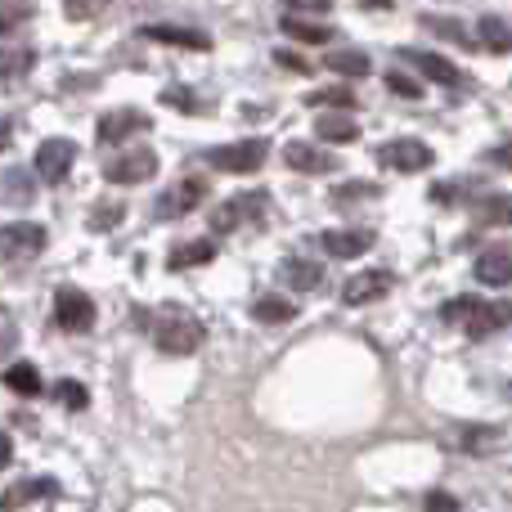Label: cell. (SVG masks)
Instances as JSON below:
<instances>
[{
	"label": "cell",
	"instance_id": "484cf974",
	"mask_svg": "<svg viewBox=\"0 0 512 512\" xmlns=\"http://www.w3.org/2000/svg\"><path fill=\"white\" fill-rule=\"evenodd\" d=\"M5 387L14 391V396H36V391H41V373H36V364L14 360L5 369Z\"/></svg>",
	"mask_w": 512,
	"mask_h": 512
},
{
	"label": "cell",
	"instance_id": "d4e9b609",
	"mask_svg": "<svg viewBox=\"0 0 512 512\" xmlns=\"http://www.w3.org/2000/svg\"><path fill=\"white\" fill-rule=\"evenodd\" d=\"M477 36H481V50H490V54H508V50H512V32H508L504 23H499L495 14H481Z\"/></svg>",
	"mask_w": 512,
	"mask_h": 512
},
{
	"label": "cell",
	"instance_id": "9a60e30c",
	"mask_svg": "<svg viewBox=\"0 0 512 512\" xmlns=\"http://www.w3.org/2000/svg\"><path fill=\"white\" fill-rule=\"evenodd\" d=\"M283 162H288L292 171H306V176H328V171H337V158L324 149H315V144H301V140H288L283 144Z\"/></svg>",
	"mask_w": 512,
	"mask_h": 512
},
{
	"label": "cell",
	"instance_id": "74e56055",
	"mask_svg": "<svg viewBox=\"0 0 512 512\" xmlns=\"http://www.w3.org/2000/svg\"><path fill=\"white\" fill-rule=\"evenodd\" d=\"M283 9H292V14H328L333 0H283Z\"/></svg>",
	"mask_w": 512,
	"mask_h": 512
},
{
	"label": "cell",
	"instance_id": "7402d4cb",
	"mask_svg": "<svg viewBox=\"0 0 512 512\" xmlns=\"http://www.w3.org/2000/svg\"><path fill=\"white\" fill-rule=\"evenodd\" d=\"M216 256V239H194V243H180L176 252L167 256L171 270H189V265H207Z\"/></svg>",
	"mask_w": 512,
	"mask_h": 512
},
{
	"label": "cell",
	"instance_id": "8fae6325",
	"mask_svg": "<svg viewBox=\"0 0 512 512\" xmlns=\"http://www.w3.org/2000/svg\"><path fill=\"white\" fill-rule=\"evenodd\" d=\"M149 113H140V108H113V113H104L99 117V126H95V140L99 144H122L126 135H140V131H149Z\"/></svg>",
	"mask_w": 512,
	"mask_h": 512
},
{
	"label": "cell",
	"instance_id": "44dd1931",
	"mask_svg": "<svg viewBox=\"0 0 512 512\" xmlns=\"http://www.w3.org/2000/svg\"><path fill=\"white\" fill-rule=\"evenodd\" d=\"M324 68L337 72V77H364L373 63H369V54H364V50H328L324 54Z\"/></svg>",
	"mask_w": 512,
	"mask_h": 512
},
{
	"label": "cell",
	"instance_id": "30bf717a",
	"mask_svg": "<svg viewBox=\"0 0 512 512\" xmlns=\"http://www.w3.org/2000/svg\"><path fill=\"white\" fill-rule=\"evenodd\" d=\"M203 194H207V180L189 176V180H180V185H171L167 194H158V207H153V212H158L162 221H180V216H189L198 203H203Z\"/></svg>",
	"mask_w": 512,
	"mask_h": 512
},
{
	"label": "cell",
	"instance_id": "5b68a950",
	"mask_svg": "<svg viewBox=\"0 0 512 512\" xmlns=\"http://www.w3.org/2000/svg\"><path fill=\"white\" fill-rule=\"evenodd\" d=\"M378 162L387 171H400V176H414V171H427L436 162V153L427 149L423 140H391L378 149Z\"/></svg>",
	"mask_w": 512,
	"mask_h": 512
},
{
	"label": "cell",
	"instance_id": "b9f144b4",
	"mask_svg": "<svg viewBox=\"0 0 512 512\" xmlns=\"http://www.w3.org/2000/svg\"><path fill=\"white\" fill-rule=\"evenodd\" d=\"M23 14H27L23 0H5V27H18L23 23Z\"/></svg>",
	"mask_w": 512,
	"mask_h": 512
},
{
	"label": "cell",
	"instance_id": "f1b7e54d",
	"mask_svg": "<svg viewBox=\"0 0 512 512\" xmlns=\"http://www.w3.org/2000/svg\"><path fill=\"white\" fill-rule=\"evenodd\" d=\"M5 203L9 207H27L32 203V180H27V171H5Z\"/></svg>",
	"mask_w": 512,
	"mask_h": 512
},
{
	"label": "cell",
	"instance_id": "3957f363",
	"mask_svg": "<svg viewBox=\"0 0 512 512\" xmlns=\"http://www.w3.org/2000/svg\"><path fill=\"white\" fill-rule=\"evenodd\" d=\"M153 176H158V153L153 149H126L104 162V180H113V185H144Z\"/></svg>",
	"mask_w": 512,
	"mask_h": 512
},
{
	"label": "cell",
	"instance_id": "ba28073f",
	"mask_svg": "<svg viewBox=\"0 0 512 512\" xmlns=\"http://www.w3.org/2000/svg\"><path fill=\"white\" fill-rule=\"evenodd\" d=\"M45 243H50L45 225H32V221H14V225H5V234H0L5 261H27V256L45 252Z\"/></svg>",
	"mask_w": 512,
	"mask_h": 512
},
{
	"label": "cell",
	"instance_id": "ffe728a7",
	"mask_svg": "<svg viewBox=\"0 0 512 512\" xmlns=\"http://www.w3.org/2000/svg\"><path fill=\"white\" fill-rule=\"evenodd\" d=\"M279 27L292 36V41H306V45H328V41H333V27H328V23H306V18H297L292 9L279 18Z\"/></svg>",
	"mask_w": 512,
	"mask_h": 512
},
{
	"label": "cell",
	"instance_id": "7bdbcfd3",
	"mask_svg": "<svg viewBox=\"0 0 512 512\" xmlns=\"http://www.w3.org/2000/svg\"><path fill=\"white\" fill-rule=\"evenodd\" d=\"M423 504H427V508H459V499L445 495V490H432V495H427Z\"/></svg>",
	"mask_w": 512,
	"mask_h": 512
},
{
	"label": "cell",
	"instance_id": "2e32d148",
	"mask_svg": "<svg viewBox=\"0 0 512 512\" xmlns=\"http://www.w3.org/2000/svg\"><path fill=\"white\" fill-rule=\"evenodd\" d=\"M373 230H324L319 234V248L328 256H337V261H351V256H364L373 248Z\"/></svg>",
	"mask_w": 512,
	"mask_h": 512
},
{
	"label": "cell",
	"instance_id": "d6a6232c",
	"mask_svg": "<svg viewBox=\"0 0 512 512\" xmlns=\"http://www.w3.org/2000/svg\"><path fill=\"white\" fill-rule=\"evenodd\" d=\"M477 301H481V297H454L450 306L441 310V319H445V324H459V328H463V319H468L472 310H477Z\"/></svg>",
	"mask_w": 512,
	"mask_h": 512
},
{
	"label": "cell",
	"instance_id": "8d00e7d4",
	"mask_svg": "<svg viewBox=\"0 0 512 512\" xmlns=\"http://www.w3.org/2000/svg\"><path fill=\"white\" fill-rule=\"evenodd\" d=\"M423 27L427 32H441V36H454V41H463L468 45V32H463L459 23H445V18H423Z\"/></svg>",
	"mask_w": 512,
	"mask_h": 512
},
{
	"label": "cell",
	"instance_id": "1f68e13d",
	"mask_svg": "<svg viewBox=\"0 0 512 512\" xmlns=\"http://www.w3.org/2000/svg\"><path fill=\"white\" fill-rule=\"evenodd\" d=\"M54 396H59L68 409H86V405H90V391L81 387V382H72V378L59 382V387H54Z\"/></svg>",
	"mask_w": 512,
	"mask_h": 512
},
{
	"label": "cell",
	"instance_id": "6da1fadb",
	"mask_svg": "<svg viewBox=\"0 0 512 512\" xmlns=\"http://www.w3.org/2000/svg\"><path fill=\"white\" fill-rule=\"evenodd\" d=\"M203 337H207V328L194 315H185V310H162L158 324H153V342L167 355H194L203 346Z\"/></svg>",
	"mask_w": 512,
	"mask_h": 512
},
{
	"label": "cell",
	"instance_id": "4dcf8cb0",
	"mask_svg": "<svg viewBox=\"0 0 512 512\" xmlns=\"http://www.w3.org/2000/svg\"><path fill=\"white\" fill-rule=\"evenodd\" d=\"M122 216H126L122 203H99L95 212H90V230H95V234H108L113 225H122Z\"/></svg>",
	"mask_w": 512,
	"mask_h": 512
},
{
	"label": "cell",
	"instance_id": "5bb4252c",
	"mask_svg": "<svg viewBox=\"0 0 512 512\" xmlns=\"http://www.w3.org/2000/svg\"><path fill=\"white\" fill-rule=\"evenodd\" d=\"M508 324H512V301H477V310L463 319V333L468 337H490V333H499V328H508Z\"/></svg>",
	"mask_w": 512,
	"mask_h": 512
},
{
	"label": "cell",
	"instance_id": "7a4b0ae2",
	"mask_svg": "<svg viewBox=\"0 0 512 512\" xmlns=\"http://www.w3.org/2000/svg\"><path fill=\"white\" fill-rule=\"evenodd\" d=\"M265 153H270V140H261V135H252V140H234V144H216L212 153H207V162H212L216 171H230V176H248L265 162Z\"/></svg>",
	"mask_w": 512,
	"mask_h": 512
},
{
	"label": "cell",
	"instance_id": "f546056e",
	"mask_svg": "<svg viewBox=\"0 0 512 512\" xmlns=\"http://www.w3.org/2000/svg\"><path fill=\"white\" fill-rule=\"evenodd\" d=\"M306 104H310V108H355V90H346V86H333V90H310Z\"/></svg>",
	"mask_w": 512,
	"mask_h": 512
},
{
	"label": "cell",
	"instance_id": "d6986e66",
	"mask_svg": "<svg viewBox=\"0 0 512 512\" xmlns=\"http://www.w3.org/2000/svg\"><path fill=\"white\" fill-rule=\"evenodd\" d=\"M477 279L486 288H504L512 283V248H486L477 256Z\"/></svg>",
	"mask_w": 512,
	"mask_h": 512
},
{
	"label": "cell",
	"instance_id": "836d02e7",
	"mask_svg": "<svg viewBox=\"0 0 512 512\" xmlns=\"http://www.w3.org/2000/svg\"><path fill=\"white\" fill-rule=\"evenodd\" d=\"M337 198L342 203H351V198H378V185L373 180H346V185H337Z\"/></svg>",
	"mask_w": 512,
	"mask_h": 512
},
{
	"label": "cell",
	"instance_id": "ee69618b",
	"mask_svg": "<svg viewBox=\"0 0 512 512\" xmlns=\"http://www.w3.org/2000/svg\"><path fill=\"white\" fill-rule=\"evenodd\" d=\"M274 63H279V68H292V72H306V63H301L297 54H288V50H279V54H274Z\"/></svg>",
	"mask_w": 512,
	"mask_h": 512
},
{
	"label": "cell",
	"instance_id": "7c38bea8",
	"mask_svg": "<svg viewBox=\"0 0 512 512\" xmlns=\"http://www.w3.org/2000/svg\"><path fill=\"white\" fill-rule=\"evenodd\" d=\"M400 54H405V59H409V63H414V68H418V72H423V77H427V81H436V86H450V90H468V86H472V81H468V77H463V72H459V68H454V63H450V59H441V54H427V50H414V45H405V50H400Z\"/></svg>",
	"mask_w": 512,
	"mask_h": 512
},
{
	"label": "cell",
	"instance_id": "e0dca14e",
	"mask_svg": "<svg viewBox=\"0 0 512 512\" xmlns=\"http://www.w3.org/2000/svg\"><path fill=\"white\" fill-rule=\"evenodd\" d=\"M149 41H162V45H180V50H212L207 32H194V27H176V23H149L144 27Z\"/></svg>",
	"mask_w": 512,
	"mask_h": 512
},
{
	"label": "cell",
	"instance_id": "ac0fdd59",
	"mask_svg": "<svg viewBox=\"0 0 512 512\" xmlns=\"http://www.w3.org/2000/svg\"><path fill=\"white\" fill-rule=\"evenodd\" d=\"M279 279L288 283V288H297V292H310V288H319V283H324V265L306 261V256H283V261H279Z\"/></svg>",
	"mask_w": 512,
	"mask_h": 512
},
{
	"label": "cell",
	"instance_id": "8992f818",
	"mask_svg": "<svg viewBox=\"0 0 512 512\" xmlns=\"http://www.w3.org/2000/svg\"><path fill=\"white\" fill-rule=\"evenodd\" d=\"M391 288H396V274L391 270H360L342 283V301L346 306H373V301H382Z\"/></svg>",
	"mask_w": 512,
	"mask_h": 512
},
{
	"label": "cell",
	"instance_id": "277c9868",
	"mask_svg": "<svg viewBox=\"0 0 512 512\" xmlns=\"http://www.w3.org/2000/svg\"><path fill=\"white\" fill-rule=\"evenodd\" d=\"M261 212H265V189L234 194V198H225V203H216L212 230L216 234H230V230H239V225H248V221H261Z\"/></svg>",
	"mask_w": 512,
	"mask_h": 512
},
{
	"label": "cell",
	"instance_id": "52a82bcc",
	"mask_svg": "<svg viewBox=\"0 0 512 512\" xmlns=\"http://www.w3.org/2000/svg\"><path fill=\"white\" fill-rule=\"evenodd\" d=\"M72 162H77V144L72 140H41L36 144V176L45 180V185H59L63 176L72 171Z\"/></svg>",
	"mask_w": 512,
	"mask_h": 512
},
{
	"label": "cell",
	"instance_id": "83f0119b",
	"mask_svg": "<svg viewBox=\"0 0 512 512\" xmlns=\"http://www.w3.org/2000/svg\"><path fill=\"white\" fill-rule=\"evenodd\" d=\"M23 499H59V481L54 477H32L23 490H9L5 504H23Z\"/></svg>",
	"mask_w": 512,
	"mask_h": 512
},
{
	"label": "cell",
	"instance_id": "60d3db41",
	"mask_svg": "<svg viewBox=\"0 0 512 512\" xmlns=\"http://www.w3.org/2000/svg\"><path fill=\"white\" fill-rule=\"evenodd\" d=\"M490 162H495V167H508L512 171V140H504V144H495V149L486 153Z\"/></svg>",
	"mask_w": 512,
	"mask_h": 512
},
{
	"label": "cell",
	"instance_id": "4fadbf2b",
	"mask_svg": "<svg viewBox=\"0 0 512 512\" xmlns=\"http://www.w3.org/2000/svg\"><path fill=\"white\" fill-rule=\"evenodd\" d=\"M499 441H504V432H499V427H481V423L450 427V432H445V445L459 454H490Z\"/></svg>",
	"mask_w": 512,
	"mask_h": 512
},
{
	"label": "cell",
	"instance_id": "cb8c5ba5",
	"mask_svg": "<svg viewBox=\"0 0 512 512\" xmlns=\"http://www.w3.org/2000/svg\"><path fill=\"white\" fill-rule=\"evenodd\" d=\"M315 135L324 144H351V140H360V122H351V117H319L315 122Z\"/></svg>",
	"mask_w": 512,
	"mask_h": 512
},
{
	"label": "cell",
	"instance_id": "f6af8a7d",
	"mask_svg": "<svg viewBox=\"0 0 512 512\" xmlns=\"http://www.w3.org/2000/svg\"><path fill=\"white\" fill-rule=\"evenodd\" d=\"M364 9H391V0H360Z\"/></svg>",
	"mask_w": 512,
	"mask_h": 512
},
{
	"label": "cell",
	"instance_id": "9c48e42d",
	"mask_svg": "<svg viewBox=\"0 0 512 512\" xmlns=\"http://www.w3.org/2000/svg\"><path fill=\"white\" fill-rule=\"evenodd\" d=\"M54 315L68 333H86V328H95V301L81 288H59L54 292Z\"/></svg>",
	"mask_w": 512,
	"mask_h": 512
},
{
	"label": "cell",
	"instance_id": "ab89813d",
	"mask_svg": "<svg viewBox=\"0 0 512 512\" xmlns=\"http://www.w3.org/2000/svg\"><path fill=\"white\" fill-rule=\"evenodd\" d=\"M27 59H32V50H18V45H14V50H9V59H5V77H9V81H14V77H18V72H23V68H27Z\"/></svg>",
	"mask_w": 512,
	"mask_h": 512
},
{
	"label": "cell",
	"instance_id": "d590c367",
	"mask_svg": "<svg viewBox=\"0 0 512 512\" xmlns=\"http://www.w3.org/2000/svg\"><path fill=\"white\" fill-rule=\"evenodd\" d=\"M162 104L167 108H198V99H194V90H185V86H167L162 90Z\"/></svg>",
	"mask_w": 512,
	"mask_h": 512
},
{
	"label": "cell",
	"instance_id": "603a6c76",
	"mask_svg": "<svg viewBox=\"0 0 512 512\" xmlns=\"http://www.w3.org/2000/svg\"><path fill=\"white\" fill-rule=\"evenodd\" d=\"M477 221L486 230H499V225H512V194H486L477 203Z\"/></svg>",
	"mask_w": 512,
	"mask_h": 512
},
{
	"label": "cell",
	"instance_id": "f35d334b",
	"mask_svg": "<svg viewBox=\"0 0 512 512\" xmlns=\"http://www.w3.org/2000/svg\"><path fill=\"white\" fill-rule=\"evenodd\" d=\"M63 5H68L72 18H95L104 9V0H63Z\"/></svg>",
	"mask_w": 512,
	"mask_h": 512
},
{
	"label": "cell",
	"instance_id": "4316f807",
	"mask_svg": "<svg viewBox=\"0 0 512 512\" xmlns=\"http://www.w3.org/2000/svg\"><path fill=\"white\" fill-rule=\"evenodd\" d=\"M252 315L261 319V324H288V319H297V306L292 301H283V297H261V301H252Z\"/></svg>",
	"mask_w": 512,
	"mask_h": 512
},
{
	"label": "cell",
	"instance_id": "e575fe53",
	"mask_svg": "<svg viewBox=\"0 0 512 512\" xmlns=\"http://www.w3.org/2000/svg\"><path fill=\"white\" fill-rule=\"evenodd\" d=\"M387 86H391V95H405V99H418V95H423V86H418V81H409L405 72H396V68L387 72Z\"/></svg>",
	"mask_w": 512,
	"mask_h": 512
}]
</instances>
